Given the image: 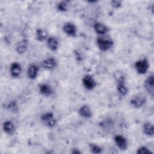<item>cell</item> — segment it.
I'll return each mask as SVG.
<instances>
[{"label":"cell","mask_w":154,"mask_h":154,"mask_svg":"<svg viewBox=\"0 0 154 154\" xmlns=\"http://www.w3.org/2000/svg\"><path fill=\"white\" fill-rule=\"evenodd\" d=\"M41 120L46 126L49 128L54 127L56 124V119L54 114L51 112H47L43 114L41 117Z\"/></svg>","instance_id":"cell-1"},{"label":"cell","mask_w":154,"mask_h":154,"mask_svg":"<svg viewBox=\"0 0 154 154\" xmlns=\"http://www.w3.org/2000/svg\"><path fill=\"white\" fill-rule=\"evenodd\" d=\"M97 45L100 50L102 51H106L112 47L113 42L109 39H104L99 37L97 39Z\"/></svg>","instance_id":"cell-2"},{"label":"cell","mask_w":154,"mask_h":154,"mask_svg":"<svg viewBox=\"0 0 154 154\" xmlns=\"http://www.w3.org/2000/svg\"><path fill=\"white\" fill-rule=\"evenodd\" d=\"M135 68L139 74L146 73L149 69L148 61L146 59L137 61L135 63Z\"/></svg>","instance_id":"cell-3"},{"label":"cell","mask_w":154,"mask_h":154,"mask_svg":"<svg viewBox=\"0 0 154 154\" xmlns=\"http://www.w3.org/2000/svg\"><path fill=\"white\" fill-rule=\"evenodd\" d=\"M82 83L85 88L89 90L93 89L96 85L95 80L90 75H86L83 78Z\"/></svg>","instance_id":"cell-4"},{"label":"cell","mask_w":154,"mask_h":154,"mask_svg":"<svg viewBox=\"0 0 154 154\" xmlns=\"http://www.w3.org/2000/svg\"><path fill=\"white\" fill-rule=\"evenodd\" d=\"M146 99L144 96L142 95H138L134 96L131 100V104L135 108H140L146 102Z\"/></svg>","instance_id":"cell-5"},{"label":"cell","mask_w":154,"mask_h":154,"mask_svg":"<svg viewBox=\"0 0 154 154\" xmlns=\"http://www.w3.org/2000/svg\"><path fill=\"white\" fill-rule=\"evenodd\" d=\"M144 88L147 90V91L153 96L154 93V87H153V75H151L149 76L144 81Z\"/></svg>","instance_id":"cell-6"},{"label":"cell","mask_w":154,"mask_h":154,"mask_svg":"<svg viewBox=\"0 0 154 154\" xmlns=\"http://www.w3.org/2000/svg\"><path fill=\"white\" fill-rule=\"evenodd\" d=\"M64 32L68 35L71 37H74L76 34V26L72 23H66L63 26Z\"/></svg>","instance_id":"cell-7"},{"label":"cell","mask_w":154,"mask_h":154,"mask_svg":"<svg viewBox=\"0 0 154 154\" xmlns=\"http://www.w3.org/2000/svg\"><path fill=\"white\" fill-rule=\"evenodd\" d=\"M42 66L46 70H52L57 66V61L53 58H49L43 61Z\"/></svg>","instance_id":"cell-8"},{"label":"cell","mask_w":154,"mask_h":154,"mask_svg":"<svg viewBox=\"0 0 154 154\" xmlns=\"http://www.w3.org/2000/svg\"><path fill=\"white\" fill-rule=\"evenodd\" d=\"M22 72V68L18 63L14 62L11 64L10 67L11 75L14 78H17L19 76Z\"/></svg>","instance_id":"cell-9"},{"label":"cell","mask_w":154,"mask_h":154,"mask_svg":"<svg viewBox=\"0 0 154 154\" xmlns=\"http://www.w3.org/2000/svg\"><path fill=\"white\" fill-rule=\"evenodd\" d=\"M115 142L120 149L125 150L127 147V141L122 135H116L114 138Z\"/></svg>","instance_id":"cell-10"},{"label":"cell","mask_w":154,"mask_h":154,"mask_svg":"<svg viewBox=\"0 0 154 154\" xmlns=\"http://www.w3.org/2000/svg\"><path fill=\"white\" fill-rule=\"evenodd\" d=\"M38 72V67L35 64L31 65L27 71L28 78L31 79H34L37 78Z\"/></svg>","instance_id":"cell-11"},{"label":"cell","mask_w":154,"mask_h":154,"mask_svg":"<svg viewBox=\"0 0 154 154\" xmlns=\"http://www.w3.org/2000/svg\"><path fill=\"white\" fill-rule=\"evenodd\" d=\"M27 46H28V42L26 40L23 39L17 43L16 48V52L19 54H23L26 51L27 49Z\"/></svg>","instance_id":"cell-12"},{"label":"cell","mask_w":154,"mask_h":154,"mask_svg":"<svg viewBox=\"0 0 154 154\" xmlns=\"http://www.w3.org/2000/svg\"><path fill=\"white\" fill-rule=\"evenodd\" d=\"M79 114L81 116L84 118H90L92 116L91 111L88 105L81 106L79 110Z\"/></svg>","instance_id":"cell-13"},{"label":"cell","mask_w":154,"mask_h":154,"mask_svg":"<svg viewBox=\"0 0 154 154\" xmlns=\"http://www.w3.org/2000/svg\"><path fill=\"white\" fill-rule=\"evenodd\" d=\"M40 93L45 96H49L52 93V90L51 87L45 84H43L39 86Z\"/></svg>","instance_id":"cell-14"},{"label":"cell","mask_w":154,"mask_h":154,"mask_svg":"<svg viewBox=\"0 0 154 154\" xmlns=\"http://www.w3.org/2000/svg\"><path fill=\"white\" fill-rule=\"evenodd\" d=\"M3 129L4 132L9 135H12L15 131L14 126L13 123L10 121H6L4 123Z\"/></svg>","instance_id":"cell-15"},{"label":"cell","mask_w":154,"mask_h":154,"mask_svg":"<svg viewBox=\"0 0 154 154\" xmlns=\"http://www.w3.org/2000/svg\"><path fill=\"white\" fill-rule=\"evenodd\" d=\"M47 45L49 49L54 51L58 48V42L55 37H50L47 40Z\"/></svg>","instance_id":"cell-16"},{"label":"cell","mask_w":154,"mask_h":154,"mask_svg":"<svg viewBox=\"0 0 154 154\" xmlns=\"http://www.w3.org/2000/svg\"><path fill=\"white\" fill-rule=\"evenodd\" d=\"M143 131L144 134L147 136H153L154 134L153 126L150 123H146L143 125Z\"/></svg>","instance_id":"cell-17"},{"label":"cell","mask_w":154,"mask_h":154,"mask_svg":"<svg viewBox=\"0 0 154 154\" xmlns=\"http://www.w3.org/2000/svg\"><path fill=\"white\" fill-rule=\"evenodd\" d=\"M94 29L96 32H97L99 34H104L107 32L108 30L107 27L105 25L99 22L94 23Z\"/></svg>","instance_id":"cell-18"},{"label":"cell","mask_w":154,"mask_h":154,"mask_svg":"<svg viewBox=\"0 0 154 154\" xmlns=\"http://www.w3.org/2000/svg\"><path fill=\"white\" fill-rule=\"evenodd\" d=\"M117 89L120 94L122 96H126L128 94V90L126 85L124 84V81L118 82L117 85Z\"/></svg>","instance_id":"cell-19"},{"label":"cell","mask_w":154,"mask_h":154,"mask_svg":"<svg viewBox=\"0 0 154 154\" xmlns=\"http://www.w3.org/2000/svg\"><path fill=\"white\" fill-rule=\"evenodd\" d=\"M47 37V32L42 29H38L36 31V38L37 40L42 42L46 39Z\"/></svg>","instance_id":"cell-20"},{"label":"cell","mask_w":154,"mask_h":154,"mask_svg":"<svg viewBox=\"0 0 154 154\" xmlns=\"http://www.w3.org/2000/svg\"><path fill=\"white\" fill-rule=\"evenodd\" d=\"M90 149L94 153H100L102 152V149L96 144H90Z\"/></svg>","instance_id":"cell-21"},{"label":"cell","mask_w":154,"mask_h":154,"mask_svg":"<svg viewBox=\"0 0 154 154\" xmlns=\"http://www.w3.org/2000/svg\"><path fill=\"white\" fill-rule=\"evenodd\" d=\"M67 4L66 1H61L58 4V5L57 6V9L59 11H64L67 10Z\"/></svg>","instance_id":"cell-22"},{"label":"cell","mask_w":154,"mask_h":154,"mask_svg":"<svg viewBox=\"0 0 154 154\" xmlns=\"http://www.w3.org/2000/svg\"><path fill=\"white\" fill-rule=\"evenodd\" d=\"M137 153H141V154H146V153H152V152L149 149H148L147 147H146L144 146H142L137 149Z\"/></svg>","instance_id":"cell-23"},{"label":"cell","mask_w":154,"mask_h":154,"mask_svg":"<svg viewBox=\"0 0 154 154\" xmlns=\"http://www.w3.org/2000/svg\"><path fill=\"white\" fill-rule=\"evenodd\" d=\"M111 3V5L115 8H119L122 5V2L120 1H116V0L112 1Z\"/></svg>","instance_id":"cell-24"},{"label":"cell","mask_w":154,"mask_h":154,"mask_svg":"<svg viewBox=\"0 0 154 154\" xmlns=\"http://www.w3.org/2000/svg\"><path fill=\"white\" fill-rule=\"evenodd\" d=\"M72 153H80V152H79V151H78V150H73V151H72Z\"/></svg>","instance_id":"cell-25"}]
</instances>
